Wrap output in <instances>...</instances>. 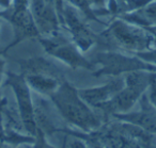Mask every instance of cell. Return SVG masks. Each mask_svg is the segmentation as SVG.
<instances>
[{
	"mask_svg": "<svg viewBox=\"0 0 156 148\" xmlns=\"http://www.w3.org/2000/svg\"><path fill=\"white\" fill-rule=\"evenodd\" d=\"M50 98L66 122L85 132H95L102 127L101 118L81 99L78 90L65 80L50 95Z\"/></svg>",
	"mask_w": 156,
	"mask_h": 148,
	"instance_id": "obj_1",
	"label": "cell"
},
{
	"mask_svg": "<svg viewBox=\"0 0 156 148\" xmlns=\"http://www.w3.org/2000/svg\"><path fill=\"white\" fill-rule=\"evenodd\" d=\"M103 44L113 48L140 52L150 49L155 37L144 28L124 19H115L100 35Z\"/></svg>",
	"mask_w": 156,
	"mask_h": 148,
	"instance_id": "obj_2",
	"label": "cell"
},
{
	"mask_svg": "<svg viewBox=\"0 0 156 148\" xmlns=\"http://www.w3.org/2000/svg\"><path fill=\"white\" fill-rule=\"evenodd\" d=\"M92 63L100 64L101 68L94 73V76H113L117 77L122 74H127L134 71H156V66L144 62L138 57H127L119 52L104 51L94 56Z\"/></svg>",
	"mask_w": 156,
	"mask_h": 148,
	"instance_id": "obj_3",
	"label": "cell"
},
{
	"mask_svg": "<svg viewBox=\"0 0 156 148\" xmlns=\"http://www.w3.org/2000/svg\"><path fill=\"white\" fill-rule=\"evenodd\" d=\"M39 41L49 56L59 59L72 68L92 69L94 67L93 63L81 54L75 44L71 43L59 33L49 37H39Z\"/></svg>",
	"mask_w": 156,
	"mask_h": 148,
	"instance_id": "obj_4",
	"label": "cell"
},
{
	"mask_svg": "<svg viewBox=\"0 0 156 148\" xmlns=\"http://www.w3.org/2000/svg\"><path fill=\"white\" fill-rule=\"evenodd\" d=\"M5 85H10L15 94L17 110L20 112L25 130L31 136H35L39 131L34 118V102L30 94L29 85L23 75L9 73Z\"/></svg>",
	"mask_w": 156,
	"mask_h": 148,
	"instance_id": "obj_5",
	"label": "cell"
},
{
	"mask_svg": "<svg viewBox=\"0 0 156 148\" xmlns=\"http://www.w3.org/2000/svg\"><path fill=\"white\" fill-rule=\"evenodd\" d=\"M62 22L72 34L74 44L80 51H88L94 44L98 43V36L81 20L73 5H64Z\"/></svg>",
	"mask_w": 156,
	"mask_h": 148,
	"instance_id": "obj_6",
	"label": "cell"
},
{
	"mask_svg": "<svg viewBox=\"0 0 156 148\" xmlns=\"http://www.w3.org/2000/svg\"><path fill=\"white\" fill-rule=\"evenodd\" d=\"M31 14L40 34L45 37L59 33V15L54 2L49 0H30Z\"/></svg>",
	"mask_w": 156,
	"mask_h": 148,
	"instance_id": "obj_7",
	"label": "cell"
},
{
	"mask_svg": "<svg viewBox=\"0 0 156 148\" xmlns=\"http://www.w3.org/2000/svg\"><path fill=\"white\" fill-rule=\"evenodd\" d=\"M2 15H5V17L9 19L14 29L15 37H14L13 43L9 45V47H12L25 39L40 37V35H41L37 28L32 14H31L30 8H22V9H13L12 8L11 11L8 10L5 13H1V16Z\"/></svg>",
	"mask_w": 156,
	"mask_h": 148,
	"instance_id": "obj_8",
	"label": "cell"
},
{
	"mask_svg": "<svg viewBox=\"0 0 156 148\" xmlns=\"http://www.w3.org/2000/svg\"><path fill=\"white\" fill-rule=\"evenodd\" d=\"M139 102H140V111L133 113L126 112L122 114H115L112 116L118 120L136 125L147 132L156 134V108L149 99V96L144 94L140 97Z\"/></svg>",
	"mask_w": 156,
	"mask_h": 148,
	"instance_id": "obj_9",
	"label": "cell"
},
{
	"mask_svg": "<svg viewBox=\"0 0 156 148\" xmlns=\"http://www.w3.org/2000/svg\"><path fill=\"white\" fill-rule=\"evenodd\" d=\"M145 91L132 85H124L119 93L115 95L110 100L103 103L98 109L102 110L107 115L122 114L129 111V109L140 99Z\"/></svg>",
	"mask_w": 156,
	"mask_h": 148,
	"instance_id": "obj_10",
	"label": "cell"
},
{
	"mask_svg": "<svg viewBox=\"0 0 156 148\" xmlns=\"http://www.w3.org/2000/svg\"><path fill=\"white\" fill-rule=\"evenodd\" d=\"M124 85H125L124 78H120L117 76L111 81L107 82L105 85L78 90V94L87 105L98 109L103 103L110 100L117 93H119L124 88Z\"/></svg>",
	"mask_w": 156,
	"mask_h": 148,
	"instance_id": "obj_11",
	"label": "cell"
},
{
	"mask_svg": "<svg viewBox=\"0 0 156 148\" xmlns=\"http://www.w3.org/2000/svg\"><path fill=\"white\" fill-rule=\"evenodd\" d=\"M17 63L20 66L23 76H46V77L56 78L60 81H64V75H63L62 69L48 59L42 58V57H34V58L20 60Z\"/></svg>",
	"mask_w": 156,
	"mask_h": 148,
	"instance_id": "obj_12",
	"label": "cell"
},
{
	"mask_svg": "<svg viewBox=\"0 0 156 148\" xmlns=\"http://www.w3.org/2000/svg\"><path fill=\"white\" fill-rule=\"evenodd\" d=\"M93 136L105 148H143L139 142L118 131L111 125L105 128L101 127L98 131L93 132Z\"/></svg>",
	"mask_w": 156,
	"mask_h": 148,
	"instance_id": "obj_13",
	"label": "cell"
},
{
	"mask_svg": "<svg viewBox=\"0 0 156 148\" xmlns=\"http://www.w3.org/2000/svg\"><path fill=\"white\" fill-rule=\"evenodd\" d=\"M24 77L28 83L29 88H32L40 94L48 95V96H50L63 82L56 79V78L46 77V76L29 75L24 76Z\"/></svg>",
	"mask_w": 156,
	"mask_h": 148,
	"instance_id": "obj_14",
	"label": "cell"
},
{
	"mask_svg": "<svg viewBox=\"0 0 156 148\" xmlns=\"http://www.w3.org/2000/svg\"><path fill=\"white\" fill-rule=\"evenodd\" d=\"M69 1L74 8H77L78 10H80L88 19H93L95 22H98L95 12L91 8V5L94 0H69Z\"/></svg>",
	"mask_w": 156,
	"mask_h": 148,
	"instance_id": "obj_15",
	"label": "cell"
},
{
	"mask_svg": "<svg viewBox=\"0 0 156 148\" xmlns=\"http://www.w3.org/2000/svg\"><path fill=\"white\" fill-rule=\"evenodd\" d=\"M136 57H138L139 59L143 60L144 62L152 64L154 66H156V49H147L144 51L136 52Z\"/></svg>",
	"mask_w": 156,
	"mask_h": 148,
	"instance_id": "obj_16",
	"label": "cell"
},
{
	"mask_svg": "<svg viewBox=\"0 0 156 148\" xmlns=\"http://www.w3.org/2000/svg\"><path fill=\"white\" fill-rule=\"evenodd\" d=\"M34 142H33L32 148H54L45 139V134L42 132L41 130L37 131V135H35Z\"/></svg>",
	"mask_w": 156,
	"mask_h": 148,
	"instance_id": "obj_17",
	"label": "cell"
},
{
	"mask_svg": "<svg viewBox=\"0 0 156 148\" xmlns=\"http://www.w3.org/2000/svg\"><path fill=\"white\" fill-rule=\"evenodd\" d=\"M63 148H89L88 145H86V143L81 139H79V137H72V139L65 142Z\"/></svg>",
	"mask_w": 156,
	"mask_h": 148,
	"instance_id": "obj_18",
	"label": "cell"
},
{
	"mask_svg": "<svg viewBox=\"0 0 156 148\" xmlns=\"http://www.w3.org/2000/svg\"><path fill=\"white\" fill-rule=\"evenodd\" d=\"M150 95H149V99L151 100V102L153 103V105L156 108V74L153 77L150 84Z\"/></svg>",
	"mask_w": 156,
	"mask_h": 148,
	"instance_id": "obj_19",
	"label": "cell"
},
{
	"mask_svg": "<svg viewBox=\"0 0 156 148\" xmlns=\"http://www.w3.org/2000/svg\"><path fill=\"white\" fill-rule=\"evenodd\" d=\"M30 0H13V9H22L29 8Z\"/></svg>",
	"mask_w": 156,
	"mask_h": 148,
	"instance_id": "obj_20",
	"label": "cell"
},
{
	"mask_svg": "<svg viewBox=\"0 0 156 148\" xmlns=\"http://www.w3.org/2000/svg\"><path fill=\"white\" fill-rule=\"evenodd\" d=\"M87 142H88V147L89 148H105L94 136L89 137V139H87Z\"/></svg>",
	"mask_w": 156,
	"mask_h": 148,
	"instance_id": "obj_21",
	"label": "cell"
},
{
	"mask_svg": "<svg viewBox=\"0 0 156 148\" xmlns=\"http://www.w3.org/2000/svg\"><path fill=\"white\" fill-rule=\"evenodd\" d=\"M3 65H5V62H3V61L1 60V59H0V81H1V75H2Z\"/></svg>",
	"mask_w": 156,
	"mask_h": 148,
	"instance_id": "obj_22",
	"label": "cell"
},
{
	"mask_svg": "<svg viewBox=\"0 0 156 148\" xmlns=\"http://www.w3.org/2000/svg\"><path fill=\"white\" fill-rule=\"evenodd\" d=\"M0 18H1V13H0Z\"/></svg>",
	"mask_w": 156,
	"mask_h": 148,
	"instance_id": "obj_23",
	"label": "cell"
},
{
	"mask_svg": "<svg viewBox=\"0 0 156 148\" xmlns=\"http://www.w3.org/2000/svg\"><path fill=\"white\" fill-rule=\"evenodd\" d=\"M49 1H52V0H49Z\"/></svg>",
	"mask_w": 156,
	"mask_h": 148,
	"instance_id": "obj_24",
	"label": "cell"
}]
</instances>
